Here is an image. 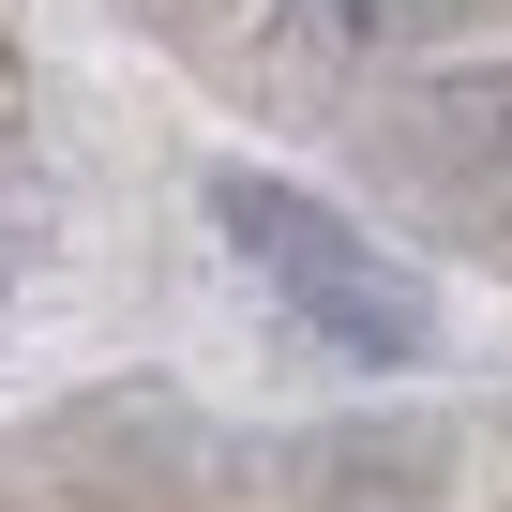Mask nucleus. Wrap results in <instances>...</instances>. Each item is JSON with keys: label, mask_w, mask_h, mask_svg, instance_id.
<instances>
[{"label": "nucleus", "mask_w": 512, "mask_h": 512, "mask_svg": "<svg viewBox=\"0 0 512 512\" xmlns=\"http://www.w3.org/2000/svg\"><path fill=\"white\" fill-rule=\"evenodd\" d=\"M211 211H226V241L256 256V272H272V302H287L302 332H332L347 362H407V347H422V287L392 272L347 211H317V196H287V181H226Z\"/></svg>", "instance_id": "nucleus-1"}, {"label": "nucleus", "mask_w": 512, "mask_h": 512, "mask_svg": "<svg viewBox=\"0 0 512 512\" xmlns=\"http://www.w3.org/2000/svg\"><path fill=\"white\" fill-rule=\"evenodd\" d=\"M377 166L422 196V211H452V226H512V91L497 76H422L392 121H377Z\"/></svg>", "instance_id": "nucleus-2"}, {"label": "nucleus", "mask_w": 512, "mask_h": 512, "mask_svg": "<svg viewBox=\"0 0 512 512\" xmlns=\"http://www.w3.org/2000/svg\"><path fill=\"white\" fill-rule=\"evenodd\" d=\"M437 16H452V0H302L287 46H317V61H377V46H422Z\"/></svg>", "instance_id": "nucleus-3"}]
</instances>
